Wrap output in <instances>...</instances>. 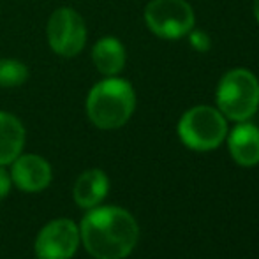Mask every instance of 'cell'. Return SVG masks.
I'll return each instance as SVG.
<instances>
[{
	"label": "cell",
	"instance_id": "obj_1",
	"mask_svg": "<svg viewBox=\"0 0 259 259\" xmlns=\"http://www.w3.org/2000/svg\"><path fill=\"white\" fill-rule=\"evenodd\" d=\"M79 238L96 259H123L134 250L140 228L133 215L118 206L90 208L81 219Z\"/></svg>",
	"mask_w": 259,
	"mask_h": 259
},
{
	"label": "cell",
	"instance_id": "obj_2",
	"mask_svg": "<svg viewBox=\"0 0 259 259\" xmlns=\"http://www.w3.org/2000/svg\"><path fill=\"white\" fill-rule=\"evenodd\" d=\"M136 108V96L129 81L108 76L92 87L87 97V115L96 127L113 131L125 125Z\"/></svg>",
	"mask_w": 259,
	"mask_h": 259
},
{
	"label": "cell",
	"instance_id": "obj_3",
	"mask_svg": "<svg viewBox=\"0 0 259 259\" xmlns=\"http://www.w3.org/2000/svg\"><path fill=\"white\" fill-rule=\"evenodd\" d=\"M219 111L229 120L245 122L259 108V81L247 69L226 72L217 87Z\"/></svg>",
	"mask_w": 259,
	"mask_h": 259
},
{
	"label": "cell",
	"instance_id": "obj_4",
	"mask_svg": "<svg viewBox=\"0 0 259 259\" xmlns=\"http://www.w3.org/2000/svg\"><path fill=\"white\" fill-rule=\"evenodd\" d=\"M228 123L219 109L196 106L184 113L178 123V134L185 147L192 150H213L224 141Z\"/></svg>",
	"mask_w": 259,
	"mask_h": 259
},
{
	"label": "cell",
	"instance_id": "obj_5",
	"mask_svg": "<svg viewBox=\"0 0 259 259\" xmlns=\"http://www.w3.org/2000/svg\"><path fill=\"white\" fill-rule=\"evenodd\" d=\"M147 27L162 39H178L194 27V11L185 0H152L145 7Z\"/></svg>",
	"mask_w": 259,
	"mask_h": 259
},
{
	"label": "cell",
	"instance_id": "obj_6",
	"mask_svg": "<svg viewBox=\"0 0 259 259\" xmlns=\"http://www.w3.org/2000/svg\"><path fill=\"white\" fill-rule=\"evenodd\" d=\"M46 35L55 53L71 58L78 55L85 46L87 25L74 9L60 7L50 16Z\"/></svg>",
	"mask_w": 259,
	"mask_h": 259
},
{
	"label": "cell",
	"instance_id": "obj_7",
	"mask_svg": "<svg viewBox=\"0 0 259 259\" xmlns=\"http://www.w3.org/2000/svg\"><path fill=\"white\" fill-rule=\"evenodd\" d=\"M79 228L69 219H55L35 238L37 259H71L79 247Z\"/></svg>",
	"mask_w": 259,
	"mask_h": 259
},
{
	"label": "cell",
	"instance_id": "obj_8",
	"mask_svg": "<svg viewBox=\"0 0 259 259\" xmlns=\"http://www.w3.org/2000/svg\"><path fill=\"white\" fill-rule=\"evenodd\" d=\"M52 166L35 154L18 155L11 162V180L23 192H41L52 182Z\"/></svg>",
	"mask_w": 259,
	"mask_h": 259
},
{
	"label": "cell",
	"instance_id": "obj_9",
	"mask_svg": "<svg viewBox=\"0 0 259 259\" xmlns=\"http://www.w3.org/2000/svg\"><path fill=\"white\" fill-rule=\"evenodd\" d=\"M229 154L240 166H256L259 164V129L252 123L242 122L229 134Z\"/></svg>",
	"mask_w": 259,
	"mask_h": 259
},
{
	"label": "cell",
	"instance_id": "obj_10",
	"mask_svg": "<svg viewBox=\"0 0 259 259\" xmlns=\"http://www.w3.org/2000/svg\"><path fill=\"white\" fill-rule=\"evenodd\" d=\"M109 191V180L104 171L89 169L78 177L72 189V198L79 208H96L106 198Z\"/></svg>",
	"mask_w": 259,
	"mask_h": 259
},
{
	"label": "cell",
	"instance_id": "obj_11",
	"mask_svg": "<svg viewBox=\"0 0 259 259\" xmlns=\"http://www.w3.org/2000/svg\"><path fill=\"white\" fill-rule=\"evenodd\" d=\"M25 147V127L14 115L0 111V166L11 164Z\"/></svg>",
	"mask_w": 259,
	"mask_h": 259
},
{
	"label": "cell",
	"instance_id": "obj_12",
	"mask_svg": "<svg viewBox=\"0 0 259 259\" xmlns=\"http://www.w3.org/2000/svg\"><path fill=\"white\" fill-rule=\"evenodd\" d=\"M92 60L104 76H116L125 65V48L116 37H103L94 45Z\"/></svg>",
	"mask_w": 259,
	"mask_h": 259
},
{
	"label": "cell",
	"instance_id": "obj_13",
	"mask_svg": "<svg viewBox=\"0 0 259 259\" xmlns=\"http://www.w3.org/2000/svg\"><path fill=\"white\" fill-rule=\"evenodd\" d=\"M28 79V69L25 64L14 58H2L0 60V87L2 89H14L23 85Z\"/></svg>",
	"mask_w": 259,
	"mask_h": 259
},
{
	"label": "cell",
	"instance_id": "obj_14",
	"mask_svg": "<svg viewBox=\"0 0 259 259\" xmlns=\"http://www.w3.org/2000/svg\"><path fill=\"white\" fill-rule=\"evenodd\" d=\"M189 41H191V46L199 53H205L211 48V39L206 32L203 30H194L189 32Z\"/></svg>",
	"mask_w": 259,
	"mask_h": 259
},
{
	"label": "cell",
	"instance_id": "obj_15",
	"mask_svg": "<svg viewBox=\"0 0 259 259\" xmlns=\"http://www.w3.org/2000/svg\"><path fill=\"white\" fill-rule=\"evenodd\" d=\"M11 185H13V180H11V175L4 169V166H0V199H4L11 191Z\"/></svg>",
	"mask_w": 259,
	"mask_h": 259
},
{
	"label": "cell",
	"instance_id": "obj_16",
	"mask_svg": "<svg viewBox=\"0 0 259 259\" xmlns=\"http://www.w3.org/2000/svg\"><path fill=\"white\" fill-rule=\"evenodd\" d=\"M254 16H256V20L259 23V0H254Z\"/></svg>",
	"mask_w": 259,
	"mask_h": 259
}]
</instances>
